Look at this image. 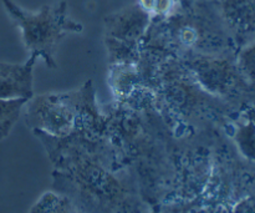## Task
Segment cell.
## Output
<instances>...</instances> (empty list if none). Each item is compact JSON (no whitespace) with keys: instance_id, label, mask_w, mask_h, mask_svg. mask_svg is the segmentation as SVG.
I'll use <instances>...</instances> for the list:
<instances>
[{"instance_id":"cell-1","label":"cell","mask_w":255,"mask_h":213,"mask_svg":"<svg viewBox=\"0 0 255 213\" xmlns=\"http://www.w3.org/2000/svg\"><path fill=\"white\" fill-rule=\"evenodd\" d=\"M7 14L20 27L22 41L30 56L42 57L50 69L57 66L55 51L65 35L81 32L84 26L75 21L67 11V2L42 5L37 11H29L20 7L11 0H1Z\"/></svg>"},{"instance_id":"cell-2","label":"cell","mask_w":255,"mask_h":213,"mask_svg":"<svg viewBox=\"0 0 255 213\" xmlns=\"http://www.w3.org/2000/svg\"><path fill=\"white\" fill-rule=\"evenodd\" d=\"M86 84L79 91L49 92L26 102L25 121L34 131L62 139L71 134L87 105L94 104V91Z\"/></svg>"},{"instance_id":"cell-3","label":"cell","mask_w":255,"mask_h":213,"mask_svg":"<svg viewBox=\"0 0 255 213\" xmlns=\"http://www.w3.org/2000/svg\"><path fill=\"white\" fill-rule=\"evenodd\" d=\"M202 84L236 107L255 105V94L237 65L236 55L197 54L192 60Z\"/></svg>"},{"instance_id":"cell-4","label":"cell","mask_w":255,"mask_h":213,"mask_svg":"<svg viewBox=\"0 0 255 213\" xmlns=\"http://www.w3.org/2000/svg\"><path fill=\"white\" fill-rule=\"evenodd\" d=\"M151 21V15L138 4L107 15L105 17V44L111 61L129 59L136 52Z\"/></svg>"},{"instance_id":"cell-5","label":"cell","mask_w":255,"mask_h":213,"mask_svg":"<svg viewBox=\"0 0 255 213\" xmlns=\"http://www.w3.org/2000/svg\"><path fill=\"white\" fill-rule=\"evenodd\" d=\"M223 24L237 49L255 40V0H216Z\"/></svg>"},{"instance_id":"cell-6","label":"cell","mask_w":255,"mask_h":213,"mask_svg":"<svg viewBox=\"0 0 255 213\" xmlns=\"http://www.w3.org/2000/svg\"><path fill=\"white\" fill-rule=\"evenodd\" d=\"M30 56L24 64L0 62V99L30 100L34 97V65Z\"/></svg>"},{"instance_id":"cell-7","label":"cell","mask_w":255,"mask_h":213,"mask_svg":"<svg viewBox=\"0 0 255 213\" xmlns=\"http://www.w3.org/2000/svg\"><path fill=\"white\" fill-rule=\"evenodd\" d=\"M29 213H87L77 206L70 197L56 192L42 195Z\"/></svg>"},{"instance_id":"cell-8","label":"cell","mask_w":255,"mask_h":213,"mask_svg":"<svg viewBox=\"0 0 255 213\" xmlns=\"http://www.w3.org/2000/svg\"><path fill=\"white\" fill-rule=\"evenodd\" d=\"M27 101L25 99H0V141L9 136Z\"/></svg>"},{"instance_id":"cell-9","label":"cell","mask_w":255,"mask_h":213,"mask_svg":"<svg viewBox=\"0 0 255 213\" xmlns=\"http://www.w3.org/2000/svg\"><path fill=\"white\" fill-rule=\"evenodd\" d=\"M236 60L239 70L255 94V40L237 51Z\"/></svg>"},{"instance_id":"cell-10","label":"cell","mask_w":255,"mask_h":213,"mask_svg":"<svg viewBox=\"0 0 255 213\" xmlns=\"http://www.w3.org/2000/svg\"><path fill=\"white\" fill-rule=\"evenodd\" d=\"M236 141L246 157L255 161V125L246 116V122L237 129Z\"/></svg>"},{"instance_id":"cell-11","label":"cell","mask_w":255,"mask_h":213,"mask_svg":"<svg viewBox=\"0 0 255 213\" xmlns=\"http://www.w3.org/2000/svg\"><path fill=\"white\" fill-rule=\"evenodd\" d=\"M177 0H139L138 5L153 17H164L173 11Z\"/></svg>"},{"instance_id":"cell-12","label":"cell","mask_w":255,"mask_h":213,"mask_svg":"<svg viewBox=\"0 0 255 213\" xmlns=\"http://www.w3.org/2000/svg\"><path fill=\"white\" fill-rule=\"evenodd\" d=\"M246 116L248 117L249 120H252L255 125V105H253V106H249L248 109H246Z\"/></svg>"},{"instance_id":"cell-13","label":"cell","mask_w":255,"mask_h":213,"mask_svg":"<svg viewBox=\"0 0 255 213\" xmlns=\"http://www.w3.org/2000/svg\"><path fill=\"white\" fill-rule=\"evenodd\" d=\"M177 1H181V0H177Z\"/></svg>"}]
</instances>
